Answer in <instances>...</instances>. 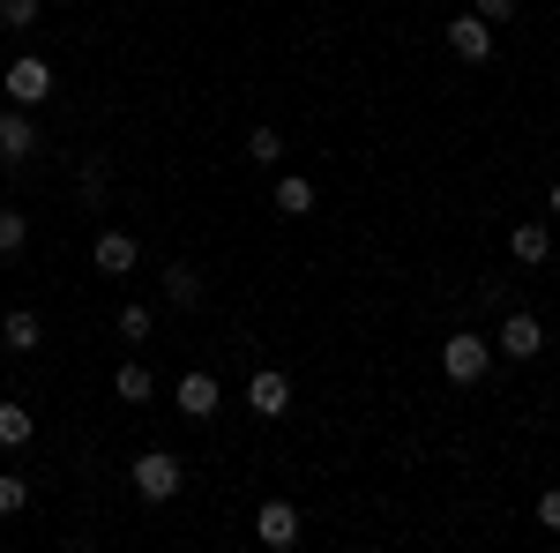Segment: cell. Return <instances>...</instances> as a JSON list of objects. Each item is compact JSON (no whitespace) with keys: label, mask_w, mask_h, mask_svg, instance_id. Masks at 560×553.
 Instances as JSON below:
<instances>
[{"label":"cell","mask_w":560,"mask_h":553,"mask_svg":"<svg viewBox=\"0 0 560 553\" xmlns=\"http://www.w3.org/2000/svg\"><path fill=\"white\" fill-rule=\"evenodd\" d=\"M135 262H142V247H135L128 232H97V247H90V269L97 277H128Z\"/></svg>","instance_id":"obj_8"},{"label":"cell","mask_w":560,"mask_h":553,"mask_svg":"<svg viewBox=\"0 0 560 553\" xmlns=\"http://www.w3.org/2000/svg\"><path fill=\"white\" fill-rule=\"evenodd\" d=\"M75 187H83V203H105V165L90 158V165H83V180H75Z\"/></svg>","instance_id":"obj_22"},{"label":"cell","mask_w":560,"mask_h":553,"mask_svg":"<svg viewBox=\"0 0 560 553\" xmlns=\"http://www.w3.org/2000/svg\"><path fill=\"white\" fill-rule=\"evenodd\" d=\"M31 434H38V419H31V404L0 396V449H31Z\"/></svg>","instance_id":"obj_11"},{"label":"cell","mask_w":560,"mask_h":553,"mask_svg":"<svg viewBox=\"0 0 560 553\" xmlns=\"http://www.w3.org/2000/svg\"><path fill=\"white\" fill-rule=\"evenodd\" d=\"M546 210H553V217H560V180H553V195H546Z\"/></svg>","instance_id":"obj_25"},{"label":"cell","mask_w":560,"mask_h":553,"mask_svg":"<svg viewBox=\"0 0 560 553\" xmlns=\"http://www.w3.org/2000/svg\"><path fill=\"white\" fill-rule=\"evenodd\" d=\"M247 158H255V165H277V158H284V135H277V128H255V135H247Z\"/></svg>","instance_id":"obj_20"},{"label":"cell","mask_w":560,"mask_h":553,"mask_svg":"<svg viewBox=\"0 0 560 553\" xmlns=\"http://www.w3.org/2000/svg\"><path fill=\"white\" fill-rule=\"evenodd\" d=\"M269 203H277V217H306V210H314V180H300V172H284V180L269 187Z\"/></svg>","instance_id":"obj_13"},{"label":"cell","mask_w":560,"mask_h":553,"mask_svg":"<svg viewBox=\"0 0 560 553\" xmlns=\"http://www.w3.org/2000/svg\"><path fill=\"white\" fill-rule=\"evenodd\" d=\"M23 247H31V217H23V210H0V262L23 255Z\"/></svg>","instance_id":"obj_17"},{"label":"cell","mask_w":560,"mask_h":553,"mask_svg":"<svg viewBox=\"0 0 560 553\" xmlns=\"http://www.w3.org/2000/svg\"><path fill=\"white\" fill-rule=\"evenodd\" d=\"M165 299H173V307H202V277H195L187 262H173V269H165Z\"/></svg>","instance_id":"obj_16"},{"label":"cell","mask_w":560,"mask_h":553,"mask_svg":"<svg viewBox=\"0 0 560 553\" xmlns=\"http://www.w3.org/2000/svg\"><path fill=\"white\" fill-rule=\"evenodd\" d=\"M0 90H8V105H23V113H31V105H45L60 83H52V60L23 53V60H8V68H0Z\"/></svg>","instance_id":"obj_2"},{"label":"cell","mask_w":560,"mask_h":553,"mask_svg":"<svg viewBox=\"0 0 560 553\" xmlns=\"http://www.w3.org/2000/svg\"><path fill=\"white\" fill-rule=\"evenodd\" d=\"M113 389H120V404H150V396H158V375H150L142 359H120V375H113Z\"/></svg>","instance_id":"obj_15"},{"label":"cell","mask_w":560,"mask_h":553,"mask_svg":"<svg viewBox=\"0 0 560 553\" xmlns=\"http://www.w3.org/2000/svg\"><path fill=\"white\" fill-rule=\"evenodd\" d=\"M217 404H224V382L217 375H179V412L187 419H217Z\"/></svg>","instance_id":"obj_10"},{"label":"cell","mask_w":560,"mask_h":553,"mask_svg":"<svg viewBox=\"0 0 560 553\" xmlns=\"http://www.w3.org/2000/svg\"><path fill=\"white\" fill-rule=\"evenodd\" d=\"M448 53H456V60H471V68H486V60H493V23L464 8V15L448 23Z\"/></svg>","instance_id":"obj_5"},{"label":"cell","mask_w":560,"mask_h":553,"mask_svg":"<svg viewBox=\"0 0 560 553\" xmlns=\"http://www.w3.org/2000/svg\"><path fill=\"white\" fill-rule=\"evenodd\" d=\"M471 15H486V23H509V15H516V0H471Z\"/></svg>","instance_id":"obj_24"},{"label":"cell","mask_w":560,"mask_h":553,"mask_svg":"<svg viewBox=\"0 0 560 553\" xmlns=\"http://www.w3.org/2000/svg\"><path fill=\"white\" fill-rule=\"evenodd\" d=\"M135 494H142V502H173L179 494V457L173 449H142V457H135Z\"/></svg>","instance_id":"obj_3"},{"label":"cell","mask_w":560,"mask_h":553,"mask_svg":"<svg viewBox=\"0 0 560 553\" xmlns=\"http://www.w3.org/2000/svg\"><path fill=\"white\" fill-rule=\"evenodd\" d=\"M255 539H261L269 553L300 546V509H292V502H261V516H255Z\"/></svg>","instance_id":"obj_6"},{"label":"cell","mask_w":560,"mask_h":553,"mask_svg":"<svg viewBox=\"0 0 560 553\" xmlns=\"http://www.w3.org/2000/svg\"><path fill=\"white\" fill-rule=\"evenodd\" d=\"M538 523H546V531H560V486H546V494H538Z\"/></svg>","instance_id":"obj_23"},{"label":"cell","mask_w":560,"mask_h":553,"mask_svg":"<svg viewBox=\"0 0 560 553\" xmlns=\"http://www.w3.org/2000/svg\"><path fill=\"white\" fill-rule=\"evenodd\" d=\"M45 0H0V31H38Z\"/></svg>","instance_id":"obj_18"},{"label":"cell","mask_w":560,"mask_h":553,"mask_svg":"<svg viewBox=\"0 0 560 553\" xmlns=\"http://www.w3.org/2000/svg\"><path fill=\"white\" fill-rule=\"evenodd\" d=\"M38 337H45V322L31 314V307H15V314H0V344H8V352H38Z\"/></svg>","instance_id":"obj_12"},{"label":"cell","mask_w":560,"mask_h":553,"mask_svg":"<svg viewBox=\"0 0 560 553\" xmlns=\"http://www.w3.org/2000/svg\"><path fill=\"white\" fill-rule=\"evenodd\" d=\"M493 352H509V359H538V352H546V322H538V314H523V307H509Z\"/></svg>","instance_id":"obj_4"},{"label":"cell","mask_w":560,"mask_h":553,"mask_svg":"<svg viewBox=\"0 0 560 553\" xmlns=\"http://www.w3.org/2000/svg\"><path fill=\"white\" fill-rule=\"evenodd\" d=\"M150 330H158V314H150V307H120V337H128V344H142Z\"/></svg>","instance_id":"obj_21"},{"label":"cell","mask_w":560,"mask_h":553,"mask_svg":"<svg viewBox=\"0 0 560 553\" xmlns=\"http://www.w3.org/2000/svg\"><path fill=\"white\" fill-rule=\"evenodd\" d=\"M509 255L530 262V269H538V262H553V232H546V224H516V232H509Z\"/></svg>","instance_id":"obj_14"},{"label":"cell","mask_w":560,"mask_h":553,"mask_svg":"<svg viewBox=\"0 0 560 553\" xmlns=\"http://www.w3.org/2000/svg\"><path fill=\"white\" fill-rule=\"evenodd\" d=\"M247 404H255L261 419H284V412H292V375H277V367L247 375Z\"/></svg>","instance_id":"obj_7"},{"label":"cell","mask_w":560,"mask_h":553,"mask_svg":"<svg viewBox=\"0 0 560 553\" xmlns=\"http://www.w3.org/2000/svg\"><path fill=\"white\" fill-rule=\"evenodd\" d=\"M60 8H68V0H60Z\"/></svg>","instance_id":"obj_26"},{"label":"cell","mask_w":560,"mask_h":553,"mask_svg":"<svg viewBox=\"0 0 560 553\" xmlns=\"http://www.w3.org/2000/svg\"><path fill=\"white\" fill-rule=\"evenodd\" d=\"M31 150H38V128H31V113H23V105H8V113H0V165H23Z\"/></svg>","instance_id":"obj_9"},{"label":"cell","mask_w":560,"mask_h":553,"mask_svg":"<svg viewBox=\"0 0 560 553\" xmlns=\"http://www.w3.org/2000/svg\"><path fill=\"white\" fill-rule=\"evenodd\" d=\"M23 509H31V479L0 471V516H23Z\"/></svg>","instance_id":"obj_19"},{"label":"cell","mask_w":560,"mask_h":553,"mask_svg":"<svg viewBox=\"0 0 560 553\" xmlns=\"http://www.w3.org/2000/svg\"><path fill=\"white\" fill-rule=\"evenodd\" d=\"M441 375H448L456 389H478L486 375H493V344L478 337V330H456V337L441 344Z\"/></svg>","instance_id":"obj_1"}]
</instances>
